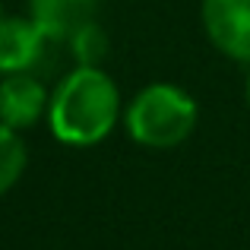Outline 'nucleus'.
<instances>
[{"label": "nucleus", "mask_w": 250, "mask_h": 250, "mask_svg": "<svg viewBox=\"0 0 250 250\" xmlns=\"http://www.w3.org/2000/svg\"><path fill=\"white\" fill-rule=\"evenodd\" d=\"M124 92L104 67H70L54 85L44 127L67 149H95L121 127Z\"/></svg>", "instance_id": "nucleus-1"}, {"label": "nucleus", "mask_w": 250, "mask_h": 250, "mask_svg": "<svg viewBox=\"0 0 250 250\" xmlns=\"http://www.w3.org/2000/svg\"><path fill=\"white\" fill-rule=\"evenodd\" d=\"M200 127V102L193 92L171 80H152L124 104L121 130L127 140L149 152H168L190 140Z\"/></svg>", "instance_id": "nucleus-2"}, {"label": "nucleus", "mask_w": 250, "mask_h": 250, "mask_svg": "<svg viewBox=\"0 0 250 250\" xmlns=\"http://www.w3.org/2000/svg\"><path fill=\"white\" fill-rule=\"evenodd\" d=\"M200 25L212 51L250 67V0H203Z\"/></svg>", "instance_id": "nucleus-3"}, {"label": "nucleus", "mask_w": 250, "mask_h": 250, "mask_svg": "<svg viewBox=\"0 0 250 250\" xmlns=\"http://www.w3.org/2000/svg\"><path fill=\"white\" fill-rule=\"evenodd\" d=\"M48 102H51V89L38 73L0 76V124H6V127L25 133V130L44 124Z\"/></svg>", "instance_id": "nucleus-4"}, {"label": "nucleus", "mask_w": 250, "mask_h": 250, "mask_svg": "<svg viewBox=\"0 0 250 250\" xmlns=\"http://www.w3.org/2000/svg\"><path fill=\"white\" fill-rule=\"evenodd\" d=\"M51 42L29 16H0V76L35 73Z\"/></svg>", "instance_id": "nucleus-5"}, {"label": "nucleus", "mask_w": 250, "mask_h": 250, "mask_svg": "<svg viewBox=\"0 0 250 250\" xmlns=\"http://www.w3.org/2000/svg\"><path fill=\"white\" fill-rule=\"evenodd\" d=\"M102 0H29L25 16L42 29L51 44H67L80 29L98 19Z\"/></svg>", "instance_id": "nucleus-6"}, {"label": "nucleus", "mask_w": 250, "mask_h": 250, "mask_svg": "<svg viewBox=\"0 0 250 250\" xmlns=\"http://www.w3.org/2000/svg\"><path fill=\"white\" fill-rule=\"evenodd\" d=\"M29 168V143L25 133L0 124V196L10 193Z\"/></svg>", "instance_id": "nucleus-7"}, {"label": "nucleus", "mask_w": 250, "mask_h": 250, "mask_svg": "<svg viewBox=\"0 0 250 250\" xmlns=\"http://www.w3.org/2000/svg\"><path fill=\"white\" fill-rule=\"evenodd\" d=\"M70 57H73L76 67H104V57H108V32L102 29V22H89L85 29H80L73 38L67 42Z\"/></svg>", "instance_id": "nucleus-8"}, {"label": "nucleus", "mask_w": 250, "mask_h": 250, "mask_svg": "<svg viewBox=\"0 0 250 250\" xmlns=\"http://www.w3.org/2000/svg\"><path fill=\"white\" fill-rule=\"evenodd\" d=\"M244 70H247V76H244V102L250 108V67H244Z\"/></svg>", "instance_id": "nucleus-9"}, {"label": "nucleus", "mask_w": 250, "mask_h": 250, "mask_svg": "<svg viewBox=\"0 0 250 250\" xmlns=\"http://www.w3.org/2000/svg\"><path fill=\"white\" fill-rule=\"evenodd\" d=\"M0 16H3V13H0Z\"/></svg>", "instance_id": "nucleus-10"}]
</instances>
